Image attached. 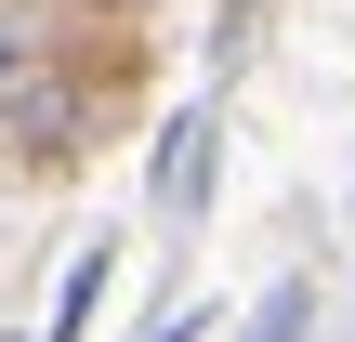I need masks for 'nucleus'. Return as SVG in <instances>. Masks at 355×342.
<instances>
[{
    "label": "nucleus",
    "mask_w": 355,
    "mask_h": 342,
    "mask_svg": "<svg viewBox=\"0 0 355 342\" xmlns=\"http://www.w3.org/2000/svg\"><path fill=\"white\" fill-rule=\"evenodd\" d=\"M13 66H26V53H13V40H0V79H13Z\"/></svg>",
    "instance_id": "nucleus-6"
},
{
    "label": "nucleus",
    "mask_w": 355,
    "mask_h": 342,
    "mask_svg": "<svg viewBox=\"0 0 355 342\" xmlns=\"http://www.w3.org/2000/svg\"><path fill=\"white\" fill-rule=\"evenodd\" d=\"M105 264H119V250H79V264H66V303H53V342H79V330H92V303H105Z\"/></svg>",
    "instance_id": "nucleus-3"
},
{
    "label": "nucleus",
    "mask_w": 355,
    "mask_h": 342,
    "mask_svg": "<svg viewBox=\"0 0 355 342\" xmlns=\"http://www.w3.org/2000/svg\"><path fill=\"white\" fill-rule=\"evenodd\" d=\"M316 330V290H303V277H277V290H263V316H250V342H303Z\"/></svg>",
    "instance_id": "nucleus-4"
},
{
    "label": "nucleus",
    "mask_w": 355,
    "mask_h": 342,
    "mask_svg": "<svg viewBox=\"0 0 355 342\" xmlns=\"http://www.w3.org/2000/svg\"><path fill=\"white\" fill-rule=\"evenodd\" d=\"M198 185H211V105L171 119V145H158V211H198Z\"/></svg>",
    "instance_id": "nucleus-2"
},
{
    "label": "nucleus",
    "mask_w": 355,
    "mask_h": 342,
    "mask_svg": "<svg viewBox=\"0 0 355 342\" xmlns=\"http://www.w3.org/2000/svg\"><path fill=\"white\" fill-rule=\"evenodd\" d=\"M0 92H13V132H26L40 158H66V132H79V92H66V79H26V66H13Z\"/></svg>",
    "instance_id": "nucleus-1"
},
{
    "label": "nucleus",
    "mask_w": 355,
    "mask_h": 342,
    "mask_svg": "<svg viewBox=\"0 0 355 342\" xmlns=\"http://www.w3.org/2000/svg\"><path fill=\"white\" fill-rule=\"evenodd\" d=\"M145 342H198V316H158V330H145Z\"/></svg>",
    "instance_id": "nucleus-5"
}]
</instances>
